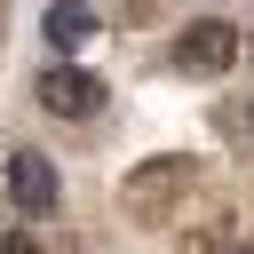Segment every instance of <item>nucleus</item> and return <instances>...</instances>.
<instances>
[{
	"instance_id": "nucleus-4",
	"label": "nucleus",
	"mask_w": 254,
	"mask_h": 254,
	"mask_svg": "<svg viewBox=\"0 0 254 254\" xmlns=\"http://www.w3.org/2000/svg\"><path fill=\"white\" fill-rule=\"evenodd\" d=\"M87 40H95V8H87V0H56V8H48V48L71 64Z\"/></svg>"
},
{
	"instance_id": "nucleus-1",
	"label": "nucleus",
	"mask_w": 254,
	"mask_h": 254,
	"mask_svg": "<svg viewBox=\"0 0 254 254\" xmlns=\"http://www.w3.org/2000/svg\"><path fill=\"white\" fill-rule=\"evenodd\" d=\"M0 190H8V206H16V214H56V198H64L56 159H48V151H32V143H16V151L0 159Z\"/></svg>"
},
{
	"instance_id": "nucleus-2",
	"label": "nucleus",
	"mask_w": 254,
	"mask_h": 254,
	"mask_svg": "<svg viewBox=\"0 0 254 254\" xmlns=\"http://www.w3.org/2000/svg\"><path fill=\"white\" fill-rule=\"evenodd\" d=\"M32 95H40V111H56V119H95V111H103V79H95L87 64H48V71L32 79Z\"/></svg>"
},
{
	"instance_id": "nucleus-5",
	"label": "nucleus",
	"mask_w": 254,
	"mask_h": 254,
	"mask_svg": "<svg viewBox=\"0 0 254 254\" xmlns=\"http://www.w3.org/2000/svg\"><path fill=\"white\" fill-rule=\"evenodd\" d=\"M0 254H40V238H24V230H0Z\"/></svg>"
},
{
	"instance_id": "nucleus-3",
	"label": "nucleus",
	"mask_w": 254,
	"mask_h": 254,
	"mask_svg": "<svg viewBox=\"0 0 254 254\" xmlns=\"http://www.w3.org/2000/svg\"><path fill=\"white\" fill-rule=\"evenodd\" d=\"M167 64H183V71H222V64H238V32H230L222 16H198V24L175 32Z\"/></svg>"
},
{
	"instance_id": "nucleus-6",
	"label": "nucleus",
	"mask_w": 254,
	"mask_h": 254,
	"mask_svg": "<svg viewBox=\"0 0 254 254\" xmlns=\"http://www.w3.org/2000/svg\"><path fill=\"white\" fill-rule=\"evenodd\" d=\"M246 119H254V111H246Z\"/></svg>"
}]
</instances>
